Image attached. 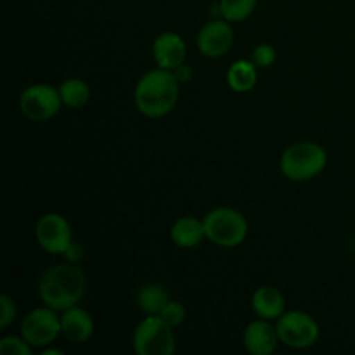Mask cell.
Segmentation results:
<instances>
[{
    "label": "cell",
    "instance_id": "6da1fadb",
    "mask_svg": "<svg viewBox=\"0 0 355 355\" xmlns=\"http://www.w3.org/2000/svg\"><path fill=\"white\" fill-rule=\"evenodd\" d=\"M87 293V276L76 263L62 262L42 272L37 295L42 305L62 312L80 305Z\"/></svg>",
    "mask_w": 355,
    "mask_h": 355
},
{
    "label": "cell",
    "instance_id": "7a4b0ae2",
    "mask_svg": "<svg viewBox=\"0 0 355 355\" xmlns=\"http://www.w3.org/2000/svg\"><path fill=\"white\" fill-rule=\"evenodd\" d=\"M180 97V82L173 71L156 66L141 76L134 89L135 110L156 120L175 110Z\"/></svg>",
    "mask_w": 355,
    "mask_h": 355
},
{
    "label": "cell",
    "instance_id": "3957f363",
    "mask_svg": "<svg viewBox=\"0 0 355 355\" xmlns=\"http://www.w3.org/2000/svg\"><path fill=\"white\" fill-rule=\"evenodd\" d=\"M328 153L321 144L312 141L295 142L288 146L279 159V170L291 182H307L324 172Z\"/></svg>",
    "mask_w": 355,
    "mask_h": 355
},
{
    "label": "cell",
    "instance_id": "277c9868",
    "mask_svg": "<svg viewBox=\"0 0 355 355\" xmlns=\"http://www.w3.org/2000/svg\"><path fill=\"white\" fill-rule=\"evenodd\" d=\"M207 239L218 248H238L246 241L250 224L245 215L231 207L211 208L203 217Z\"/></svg>",
    "mask_w": 355,
    "mask_h": 355
},
{
    "label": "cell",
    "instance_id": "5b68a950",
    "mask_svg": "<svg viewBox=\"0 0 355 355\" xmlns=\"http://www.w3.org/2000/svg\"><path fill=\"white\" fill-rule=\"evenodd\" d=\"M132 347L137 355H173L177 350L175 328L159 315H144L135 326Z\"/></svg>",
    "mask_w": 355,
    "mask_h": 355
},
{
    "label": "cell",
    "instance_id": "8992f818",
    "mask_svg": "<svg viewBox=\"0 0 355 355\" xmlns=\"http://www.w3.org/2000/svg\"><path fill=\"white\" fill-rule=\"evenodd\" d=\"M279 342L295 350L311 349L321 338V326L304 311H286L276 321Z\"/></svg>",
    "mask_w": 355,
    "mask_h": 355
},
{
    "label": "cell",
    "instance_id": "52a82bcc",
    "mask_svg": "<svg viewBox=\"0 0 355 355\" xmlns=\"http://www.w3.org/2000/svg\"><path fill=\"white\" fill-rule=\"evenodd\" d=\"M21 335L33 349L54 345L59 336H62L61 314L54 309L42 305L28 312L21 321Z\"/></svg>",
    "mask_w": 355,
    "mask_h": 355
},
{
    "label": "cell",
    "instance_id": "ba28073f",
    "mask_svg": "<svg viewBox=\"0 0 355 355\" xmlns=\"http://www.w3.org/2000/svg\"><path fill=\"white\" fill-rule=\"evenodd\" d=\"M62 99L59 87L51 83H33L28 85L19 96V110L30 121H49L62 110Z\"/></svg>",
    "mask_w": 355,
    "mask_h": 355
},
{
    "label": "cell",
    "instance_id": "9c48e42d",
    "mask_svg": "<svg viewBox=\"0 0 355 355\" xmlns=\"http://www.w3.org/2000/svg\"><path fill=\"white\" fill-rule=\"evenodd\" d=\"M37 245L49 255H66L73 248V229L68 218L58 211L44 214L35 224Z\"/></svg>",
    "mask_w": 355,
    "mask_h": 355
},
{
    "label": "cell",
    "instance_id": "30bf717a",
    "mask_svg": "<svg viewBox=\"0 0 355 355\" xmlns=\"http://www.w3.org/2000/svg\"><path fill=\"white\" fill-rule=\"evenodd\" d=\"M234 45V28L231 21L218 17L205 23L196 35V47L201 55L217 59L227 54Z\"/></svg>",
    "mask_w": 355,
    "mask_h": 355
},
{
    "label": "cell",
    "instance_id": "8fae6325",
    "mask_svg": "<svg viewBox=\"0 0 355 355\" xmlns=\"http://www.w3.org/2000/svg\"><path fill=\"white\" fill-rule=\"evenodd\" d=\"M151 54L158 68L175 71L186 62L187 44L177 31H163L153 40Z\"/></svg>",
    "mask_w": 355,
    "mask_h": 355
},
{
    "label": "cell",
    "instance_id": "7c38bea8",
    "mask_svg": "<svg viewBox=\"0 0 355 355\" xmlns=\"http://www.w3.org/2000/svg\"><path fill=\"white\" fill-rule=\"evenodd\" d=\"M272 321L257 318L243 331V347L250 355H272L279 345V335Z\"/></svg>",
    "mask_w": 355,
    "mask_h": 355
},
{
    "label": "cell",
    "instance_id": "4fadbf2b",
    "mask_svg": "<svg viewBox=\"0 0 355 355\" xmlns=\"http://www.w3.org/2000/svg\"><path fill=\"white\" fill-rule=\"evenodd\" d=\"M59 314H61L62 336L68 342L82 345L92 338L94 331H96V321L87 309L75 305V307L66 309Z\"/></svg>",
    "mask_w": 355,
    "mask_h": 355
},
{
    "label": "cell",
    "instance_id": "5bb4252c",
    "mask_svg": "<svg viewBox=\"0 0 355 355\" xmlns=\"http://www.w3.org/2000/svg\"><path fill=\"white\" fill-rule=\"evenodd\" d=\"M252 309L257 318L266 321H277L286 312V298L283 291L272 284L259 286L252 295Z\"/></svg>",
    "mask_w": 355,
    "mask_h": 355
},
{
    "label": "cell",
    "instance_id": "9a60e30c",
    "mask_svg": "<svg viewBox=\"0 0 355 355\" xmlns=\"http://www.w3.org/2000/svg\"><path fill=\"white\" fill-rule=\"evenodd\" d=\"M170 239L180 250H193L207 239L203 218L184 215L177 218L170 227Z\"/></svg>",
    "mask_w": 355,
    "mask_h": 355
},
{
    "label": "cell",
    "instance_id": "2e32d148",
    "mask_svg": "<svg viewBox=\"0 0 355 355\" xmlns=\"http://www.w3.org/2000/svg\"><path fill=\"white\" fill-rule=\"evenodd\" d=\"M227 87L236 94H246L255 89L259 80V68L250 59H236L225 73Z\"/></svg>",
    "mask_w": 355,
    "mask_h": 355
},
{
    "label": "cell",
    "instance_id": "e0dca14e",
    "mask_svg": "<svg viewBox=\"0 0 355 355\" xmlns=\"http://www.w3.org/2000/svg\"><path fill=\"white\" fill-rule=\"evenodd\" d=\"M170 300V293L166 288L159 283H148L137 291V307L144 312V315H158L166 302Z\"/></svg>",
    "mask_w": 355,
    "mask_h": 355
},
{
    "label": "cell",
    "instance_id": "ac0fdd59",
    "mask_svg": "<svg viewBox=\"0 0 355 355\" xmlns=\"http://www.w3.org/2000/svg\"><path fill=\"white\" fill-rule=\"evenodd\" d=\"M59 94H61L62 104L71 110H80V107L87 106L90 101V87L85 80L78 78V76H71L61 82L59 85Z\"/></svg>",
    "mask_w": 355,
    "mask_h": 355
},
{
    "label": "cell",
    "instance_id": "d6986e66",
    "mask_svg": "<svg viewBox=\"0 0 355 355\" xmlns=\"http://www.w3.org/2000/svg\"><path fill=\"white\" fill-rule=\"evenodd\" d=\"M257 3L259 0H218V12L232 24L241 23L255 12Z\"/></svg>",
    "mask_w": 355,
    "mask_h": 355
},
{
    "label": "cell",
    "instance_id": "ffe728a7",
    "mask_svg": "<svg viewBox=\"0 0 355 355\" xmlns=\"http://www.w3.org/2000/svg\"><path fill=\"white\" fill-rule=\"evenodd\" d=\"M0 354L2 355H31L33 347L21 335H7L0 338Z\"/></svg>",
    "mask_w": 355,
    "mask_h": 355
},
{
    "label": "cell",
    "instance_id": "44dd1931",
    "mask_svg": "<svg viewBox=\"0 0 355 355\" xmlns=\"http://www.w3.org/2000/svg\"><path fill=\"white\" fill-rule=\"evenodd\" d=\"M158 315L166 322V324L172 326V328H179V326L184 324V321H186L187 318L186 305H184L182 302L172 300V298H170Z\"/></svg>",
    "mask_w": 355,
    "mask_h": 355
},
{
    "label": "cell",
    "instance_id": "7402d4cb",
    "mask_svg": "<svg viewBox=\"0 0 355 355\" xmlns=\"http://www.w3.org/2000/svg\"><path fill=\"white\" fill-rule=\"evenodd\" d=\"M277 52L274 49V45L270 44H259L255 49H253L252 61L255 62L257 68H270V66L276 62Z\"/></svg>",
    "mask_w": 355,
    "mask_h": 355
},
{
    "label": "cell",
    "instance_id": "603a6c76",
    "mask_svg": "<svg viewBox=\"0 0 355 355\" xmlns=\"http://www.w3.org/2000/svg\"><path fill=\"white\" fill-rule=\"evenodd\" d=\"M17 318V305L9 295H0V329H7Z\"/></svg>",
    "mask_w": 355,
    "mask_h": 355
},
{
    "label": "cell",
    "instance_id": "cb8c5ba5",
    "mask_svg": "<svg viewBox=\"0 0 355 355\" xmlns=\"http://www.w3.org/2000/svg\"><path fill=\"white\" fill-rule=\"evenodd\" d=\"M173 75L177 76V80H179L180 85H182V83H187L193 78V69H191V66H187L186 62H184L182 66H179V68L173 71Z\"/></svg>",
    "mask_w": 355,
    "mask_h": 355
},
{
    "label": "cell",
    "instance_id": "d4e9b609",
    "mask_svg": "<svg viewBox=\"0 0 355 355\" xmlns=\"http://www.w3.org/2000/svg\"><path fill=\"white\" fill-rule=\"evenodd\" d=\"M42 355H62L64 352H62L61 349H55L54 345H49V347H44V349L40 350Z\"/></svg>",
    "mask_w": 355,
    "mask_h": 355
}]
</instances>
